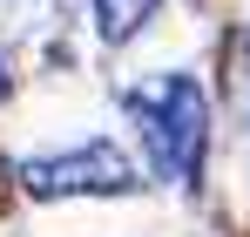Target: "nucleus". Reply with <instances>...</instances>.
Instances as JSON below:
<instances>
[{
  "label": "nucleus",
  "mask_w": 250,
  "mask_h": 237,
  "mask_svg": "<svg viewBox=\"0 0 250 237\" xmlns=\"http://www.w3.org/2000/svg\"><path fill=\"white\" fill-rule=\"evenodd\" d=\"M156 7L163 0H95V27H102V41H135L156 21Z\"/></svg>",
  "instance_id": "nucleus-3"
},
{
  "label": "nucleus",
  "mask_w": 250,
  "mask_h": 237,
  "mask_svg": "<svg viewBox=\"0 0 250 237\" xmlns=\"http://www.w3.org/2000/svg\"><path fill=\"white\" fill-rule=\"evenodd\" d=\"M244 88H250V34H244Z\"/></svg>",
  "instance_id": "nucleus-5"
},
{
  "label": "nucleus",
  "mask_w": 250,
  "mask_h": 237,
  "mask_svg": "<svg viewBox=\"0 0 250 237\" xmlns=\"http://www.w3.org/2000/svg\"><path fill=\"white\" fill-rule=\"evenodd\" d=\"M7 88H14V75H7V54H0V95H7Z\"/></svg>",
  "instance_id": "nucleus-4"
},
{
  "label": "nucleus",
  "mask_w": 250,
  "mask_h": 237,
  "mask_svg": "<svg viewBox=\"0 0 250 237\" xmlns=\"http://www.w3.org/2000/svg\"><path fill=\"white\" fill-rule=\"evenodd\" d=\"M21 190L27 197H128L135 163L115 142H82V149H61V156H27Z\"/></svg>",
  "instance_id": "nucleus-2"
},
{
  "label": "nucleus",
  "mask_w": 250,
  "mask_h": 237,
  "mask_svg": "<svg viewBox=\"0 0 250 237\" xmlns=\"http://www.w3.org/2000/svg\"><path fill=\"white\" fill-rule=\"evenodd\" d=\"M128 109L149 136V163L176 176V183H196L203 176V149H209V95L189 75H169L156 95H128Z\"/></svg>",
  "instance_id": "nucleus-1"
}]
</instances>
